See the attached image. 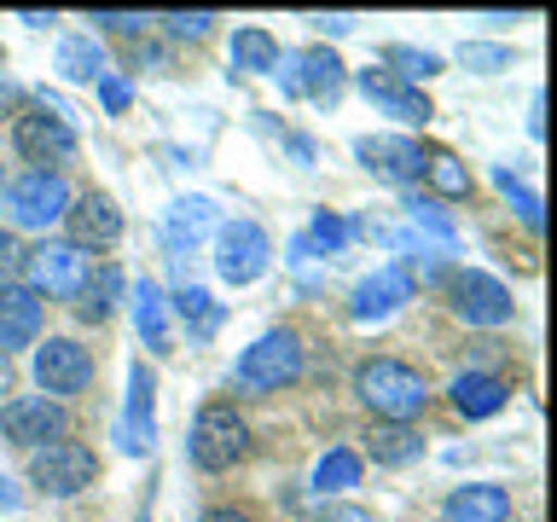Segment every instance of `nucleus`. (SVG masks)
<instances>
[{"instance_id":"obj_37","label":"nucleus","mask_w":557,"mask_h":522,"mask_svg":"<svg viewBox=\"0 0 557 522\" xmlns=\"http://www.w3.org/2000/svg\"><path fill=\"white\" fill-rule=\"evenodd\" d=\"M99 99H104V111H128L134 87L122 82V76H99Z\"/></svg>"},{"instance_id":"obj_2","label":"nucleus","mask_w":557,"mask_h":522,"mask_svg":"<svg viewBox=\"0 0 557 522\" xmlns=\"http://www.w3.org/2000/svg\"><path fill=\"white\" fill-rule=\"evenodd\" d=\"M191 464L198 470H233L244 452H250V424L226 407V400H209V407L191 418Z\"/></svg>"},{"instance_id":"obj_27","label":"nucleus","mask_w":557,"mask_h":522,"mask_svg":"<svg viewBox=\"0 0 557 522\" xmlns=\"http://www.w3.org/2000/svg\"><path fill=\"white\" fill-rule=\"evenodd\" d=\"M174 313L186 320L191 337H215V331H221V302L203 285H181V290H174Z\"/></svg>"},{"instance_id":"obj_4","label":"nucleus","mask_w":557,"mask_h":522,"mask_svg":"<svg viewBox=\"0 0 557 522\" xmlns=\"http://www.w3.org/2000/svg\"><path fill=\"white\" fill-rule=\"evenodd\" d=\"M238 383H250V389H290L296 377H302V337L296 331H261V337L238 355Z\"/></svg>"},{"instance_id":"obj_18","label":"nucleus","mask_w":557,"mask_h":522,"mask_svg":"<svg viewBox=\"0 0 557 522\" xmlns=\"http://www.w3.org/2000/svg\"><path fill=\"white\" fill-rule=\"evenodd\" d=\"M41 313H47V302L29 285H0V355L29 348L41 337Z\"/></svg>"},{"instance_id":"obj_25","label":"nucleus","mask_w":557,"mask_h":522,"mask_svg":"<svg viewBox=\"0 0 557 522\" xmlns=\"http://www.w3.org/2000/svg\"><path fill=\"white\" fill-rule=\"evenodd\" d=\"M59 76L64 82H99L104 76V47L94 35H64L59 41Z\"/></svg>"},{"instance_id":"obj_7","label":"nucleus","mask_w":557,"mask_h":522,"mask_svg":"<svg viewBox=\"0 0 557 522\" xmlns=\"http://www.w3.org/2000/svg\"><path fill=\"white\" fill-rule=\"evenodd\" d=\"M94 476H99V459L82 442H52L41 452H29V482L52 499H76L82 487H94Z\"/></svg>"},{"instance_id":"obj_34","label":"nucleus","mask_w":557,"mask_h":522,"mask_svg":"<svg viewBox=\"0 0 557 522\" xmlns=\"http://www.w3.org/2000/svg\"><path fill=\"white\" fill-rule=\"evenodd\" d=\"M163 29L174 35V41H203V35L215 29V12H169Z\"/></svg>"},{"instance_id":"obj_32","label":"nucleus","mask_w":557,"mask_h":522,"mask_svg":"<svg viewBox=\"0 0 557 522\" xmlns=\"http://www.w3.org/2000/svg\"><path fill=\"white\" fill-rule=\"evenodd\" d=\"M494 186L505 191V198H511V209H517V221L529 226V233H540V198H534V191L522 186V181H517L511 169H494Z\"/></svg>"},{"instance_id":"obj_3","label":"nucleus","mask_w":557,"mask_h":522,"mask_svg":"<svg viewBox=\"0 0 557 522\" xmlns=\"http://www.w3.org/2000/svg\"><path fill=\"white\" fill-rule=\"evenodd\" d=\"M17 261H24V273H29V290L35 296H59V302H76L82 278L94 273V256L76 250L70 238H41L35 250H24Z\"/></svg>"},{"instance_id":"obj_1","label":"nucleus","mask_w":557,"mask_h":522,"mask_svg":"<svg viewBox=\"0 0 557 522\" xmlns=\"http://www.w3.org/2000/svg\"><path fill=\"white\" fill-rule=\"evenodd\" d=\"M355 400L377 418V424H412L430 400V383H424V372H412L407 360L377 355V360L355 365Z\"/></svg>"},{"instance_id":"obj_24","label":"nucleus","mask_w":557,"mask_h":522,"mask_svg":"<svg viewBox=\"0 0 557 522\" xmlns=\"http://www.w3.org/2000/svg\"><path fill=\"white\" fill-rule=\"evenodd\" d=\"M215 221V203L209 198H181L169 209V226H163V238H169V250L181 256V250H191V244L203 238V226Z\"/></svg>"},{"instance_id":"obj_20","label":"nucleus","mask_w":557,"mask_h":522,"mask_svg":"<svg viewBox=\"0 0 557 522\" xmlns=\"http://www.w3.org/2000/svg\"><path fill=\"white\" fill-rule=\"evenodd\" d=\"M505 400H511V389H505V377H494V372H459L447 383V407L459 418H494Z\"/></svg>"},{"instance_id":"obj_38","label":"nucleus","mask_w":557,"mask_h":522,"mask_svg":"<svg viewBox=\"0 0 557 522\" xmlns=\"http://www.w3.org/2000/svg\"><path fill=\"white\" fill-rule=\"evenodd\" d=\"M320 522H372V511H360V505H325Z\"/></svg>"},{"instance_id":"obj_35","label":"nucleus","mask_w":557,"mask_h":522,"mask_svg":"<svg viewBox=\"0 0 557 522\" xmlns=\"http://www.w3.org/2000/svg\"><path fill=\"white\" fill-rule=\"evenodd\" d=\"M459 59H465V70H482V76H487V70H505V64H511V47L465 41V52H459Z\"/></svg>"},{"instance_id":"obj_28","label":"nucleus","mask_w":557,"mask_h":522,"mask_svg":"<svg viewBox=\"0 0 557 522\" xmlns=\"http://www.w3.org/2000/svg\"><path fill=\"white\" fill-rule=\"evenodd\" d=\"M313 487H320V494H348V487H360V452L331 447L325 459L313 464Z\"/></svg>"},{"instance_id":"obj_16","label":"nucleus","mask_w":557,"mask_h":522,"mask_svg":"<svg viewBox=\"0 0 557 522\" xmlns=\"http://www.w3.org/2000/svg\"><path fill=\"white\" fill-rule=\"evenodd\" d=\"M122 452H151L157 442V377L151 365H134L128 372V407H122Z\"/></svg>"},{"instance_id":"obj_14","label":"nucleus","mask_w":557,"mask_h":522,"mask_svg":"<svg viewBox=\"0 0 557 522\" xmlns=\"http://www.w3.org/2000/svg\"><path fill=\"white\" fill-rule=\"evenodd\" d=\"M412 302V273L407 268H377V273H366L355 296H348V313H355L360 325H377V320H389L395 308H407Z\"/></svg>"},{"instance_id":"obj_43","label":"nucleus","mask_w":557,"mask_h":522,"mask_svg":"<svg viewBox=\"0 0 557 522\" xmlns=\"http://www.w3.org/2000/svg\"><path fill=\"white\" fill-rule=\"evenodd\" d=\"M7 104H17V87H12L7 76H0V111H7Z\"/></svg>"},{"instance_id":"obj_23","label":"nucleus","mask_w":557,"mask_h":522,"mask_svg":"<svg viewBox=\"0 0 557 522\" xmlns=\"http://www.w3.org/2000/svg\"><path fill=\"white\" fill-rule=\"evenodd\" d=\"M424 452V442H418L412 424H372L366 430V459L372 464H407Z\"/></svg>"},{"instance_id":"obj_44","label":"nucleus","mask_w":557,"mask_h":522,"mask_svg":"<svg viewBox=\"0 0 557 522\" xmlns=\"http://www.w3.org/2000/svg\"><path fill=\"white\" fill-rule=\"evenodd\" d=\"M7 383H12V360L0 355V389H7Z\"/></svg>"},{"instance_id":"obj_17","label":"nucleus","mask_w":557,"mask_h":522,"mask_svg":"<svg viewBox=\"0 0 557 522\" xmlns=\"http://www.w3.org/2000/svg\"><path fill=\"white\" fill-rule=\"evenodd\" d=\"M360 94L377 104L383 116H395V122H418V128H424V122L435 116V104L418 94V87H407V82H395L389 70H360Z\"/></svg>"},{"instance_id":"obj_30","label":"nucleus","mask_w":557,"mask_h":522,"mask_svg":"<svg viewBox=\"0 0 557 522\" xmlns=\"http://www.w3.org/2000/svg\"><path fill=\"white\" fill-rule=\"evenodd\" d=\"M308 250H325V256H337L348 238H355V226H348L343 215H331V209H313V221H308Z\"/></svg>"},{"instance_id":"obj_15","label":"nucleus","mask_w":557,"mask_h":522,"mask_svg":"<svg viewBox=\"0 0 557 522\" xmlns=\"http://www.w3.org/2000/svg\"><path fill=\"white\" fill-rule=\"evenodd\" d=\"M64 226H70V244H76V250H104V244L122 238V209L104 198V191H82V198H70Z\"/></svg>"},{"instance_id":"obj_21","label":"nucleus","mask_w":557,"mask_h":522,"mask_svg":"<svg viewBox=\"0 0 557 522\" xmlns=\"http://www.w3.org/2000/svg\"><path fill=\"white\" fill-rule=\"evenodd\" d=\"M278 59H285V52H278L273 29H261V24L233 29V70H244V76H273Z\"/></svg>"},{"instance_id":"obj_29","label":"nucleus","mask_w":557,"mask_h":522,"mask_svg":"<svg viewBox=\"0 0 557 522\" xmlns=\"http://www.w3.org/2000/svg\"><path fill=\"white\" fill-rule=\"evenodd\" d=\"M424 181L442 191V198H470V169L453 151H424Z\"/></svg>"},{"instance_id":"obj_19","label":"nucleus","mask_w":557,"mask_h":522,"mask_svg":"<svg viewBox=\"0 0 557 522\" xmlns=\"http://www.w3.org/2000/svg\"><path fill=\"white\" fill-rule=\"evenodd\" d=\"M505 517H511V494L499 482H465L442 505V522H505Z\"/></svg>"},{"instance_id":"obj_39","label":"nucleus","mask_w":557,"mask_h":522,"mask_svg":"<svg viewBox=\"0 0 557 522\" xmlns=\"http://www.w3.org/2000/svg\"><path fill=\"white\" fill-rule=\"evenodd\" d=\"M313 24H320L325 35H348V29H355V17H348V12H331V17H313Z\"/></svg>"},{"instance_id":"obj_9","label":"nucleus","mask_w":557,"mask_h":522,"mask_svg":"<svg viewBox=\"0 0 557 522\" xmlns=\"http://www.w3.org/2000/svg\"><path fill=\"white\" fill-rule=\"evenodd\" d=\"M273 261V238L256 221H226L215 233V273L226 285H256Z\"/></svg>"},{"instance_id":"obj_26","label":"nucleus","mask_w":557,"mask_h":522,"mask_svg":"<svg viewBox=\"0 0 557 522\" xmlns=\"http://www.w3.org/2000/svg\"><path fill=\"white\" fill-rule=\"evenodd\" d=\"M128 302H134V325H139V337H146V348H169V308H163V296H157L151 278H139Z\"/></svg>"},{"instance_id":"obj_42","label":"nucleus","mask_w":557,"mask_h":522,"mask_svg":"<svg viewBox=\"0 0 557 522\" xmlns=\"http://www.w3.org/2000/svg\"><path fill=\"white\" fill-rule=\"evenodd\" d=\"M12 505H17V494H12V482L0 476V511H12Z\"/></svg>"},{"instance_id":"obj_36","label":"nucleus","mask_w":557,"mask_h":522,"mask_svg":"<svg viewBox=\"0 0 557 522\" xmlns=\"http://www.w3.org/2000/svg\"><path fill=\"white\" fill-rule=\"evenodd\" d=\"M94 24L99 29H116V35H146L151 17L146 12H94Z\"/></svg>"},{"instance_id":"obj_11","label":"nucleus","mask_w":557,"mask_h":522,"mask_svg":"<svg viewBox=\"0 0 557 522\" xmlns=\"http://www.w3.org/2000/svg\"><path fill=\"white\" fill-rule=\"evenodd\" d=\"M453 313H459L465 325H511L517 320V302H511V290L499 285L494 273H482V268H465V273H453Z\"/></svg>"},{"instance_id":"obj_13","label":"nucleus","mask_w":557,"mask_h":522,"mask_svg":"<svg viewBox=\"0 0 557 522\" xmlns=\"http://www.w3.org/2000/svg\"><path fill=\"white\" fill-rule=\"evenodd\" d=\"M355 157L389 186H412L418 174H424V151H418V139H407V134H360Z\"/></svg>"},{"instance_id":"obj_5","label":"nucleus","mask_w":557,"mask_h":522,"mask_svg":"<svg viewBox=\"0 0 557 522\" xmlns=\"http://www.w3.org/2000/svg\"><path fill=\"white\" fill-rule=\"evenodd\" d=\"M70 209V186L59 169H24L17 181H7V215L12 226H29V233H47L52 221H64Z\"/></svg>"},{"instance_id":"obj_8","label":"nucleus","mask_w":557,"mask_h":522,"mask_svg":"<svg viewBox=\"0 0 557 522\" xmlns=\"http://www.w3.org/2000/svg\"><path fill=\"white\" fill-rule=\"evenodd\" d=\"M64 430H70V418H64L59 400H47V395H12L7 407H0V435H7L12 447L41 452L52 442H64Z\"/></svg>"},{"instance_id":"obj_31","label":"nucleus","mask_w":557,"mask_h":522,"mask_svg":"<svg viewBox=\"0 0 557 522\" xmlns=\"http://www.w3.org/2000/svg\"><path fill=\"white\" fill-rule=\"evenodd\" d=\"M389 64H395V76L407 87L442 76V59H435V52H418V47H389Z\"/></svg>"},{"instance_id":"obj_10","label":"nucleus","mask_w":557,"mask_h":522,"mask_svg":"<svg viewBox=\"0 0 557 522\" xmlns=\"http://www.w3.org/2000/svg\"><path fill=\"white\" fill-rule=\"evenodd\" d=\"M12 146L24 163L35 169H52V163H70L76 157V128H70L64 116H52V111H24V116H12Z\"/></svg>"},{"instance_id":"obj_33","label":"nucleus","mask_w":557,"mask_h":522,"mask_svg":"<svg viewBox=\"0 0 557 522\" xmlns=\"http://www.w3.org/2000/svg\"><path fill=\"white\" fill-rule=\"evenodd\" d=\"M407 215L424 226V233H435V244H453V215H447V209H435L430 198H412V191H407Z\"/></svg>"},{"instance_id":"obj_41","label":"nucleus","mask_w":557,"mask_h":522,"mask_svg":"<svg viewBox=\"0 0 557 522\" xmlns=\"http://www.w3.org/2000/svg\"><path fill=\"white\" fill-rule=\"evenodd\" d=\"M203 522H250V517L233 511V505H215V511H203Z\"/></svg>"},{"instance_id":"obj_45","label":"nucleus","mask_w":557,"mask_h":522,"mask_svg":"<svg viewBox=\"0 0 557 522\" xmlns=\"http://www.w3.org/2000/svg\"><path fill=\"white\" fill-rule=\"evenodd\" d=\"M0 191H7V169H0Z\"/></svg>"},{"instance_id":"obj_40","label":"nucleus","mask_w":557,"mask_h":522,"mask_svg":"<svg viewBox=\"0 0 557 522\" xmlns=\"http://www.w3.org/2000/svg\"><path fill=\"white\" fill-rule=\"evenodd\" d=\"M17 268V244H12V233H0V278H7Z\"/></svg>"},{"instance_id":"obj_12","label":"nucleus","mask_w":557,"mask_h":522,"mask_svg":"<svg viewBox=\"0 0 557 522\" xmlns=\"http://www.w3.org/2000/svg\"><path fill=\"white\" fill-rule=\"evenodd\" d=\"M35 383H41L47 400L82 395L87 383H94V355H87L76 337H47L35 348Z\"/></svg>"},{"instance_id":"obj_22","label":"nucleus","mask_w":557,"mask_h":522,"mask_svg":"<svg viewBox=\"0 0 557 522\" xmlns=\"http://www.w3.org/2000/svg\"><path fill=\"white\" fill-rule=\"evenodd\" d=\"M116 296H122V273L111 268V261H99V268L82 278V290H76V313L87 325H99V320H111Z\"/></svg>"},{"instance_id":"obj_6","label":"nucleus","mask_w":557,"mask_h":522,"mask_svg":"<svg viewBox=\"0 0 557 522\" xmlns=\"http://www.w3.org/2000/svg\"><path fill=\"white\" fill-rule=\"evenodd\" d=\"M273 76H278V87H285L290 99L337 104L343 99V82H348V64L331 47H302V52H285Z\"/></svg>"}]
</instances>
